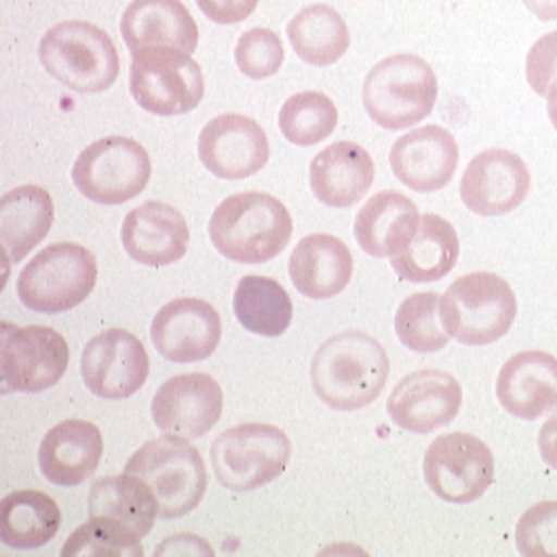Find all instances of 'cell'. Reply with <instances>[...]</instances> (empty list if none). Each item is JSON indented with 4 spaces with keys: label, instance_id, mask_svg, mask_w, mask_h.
<instances>
[{
    "label": "cell",
    "instance_id": "1",
    "mask_svg": "<svg viewBox=\"0 0 557 557\" xmlns=\"http://www.w3.org/2000/svg\"><path fill=\"white\" fill-rule=\"evenodd\" d=\"M391 363L383 345L363 332H343L314 352L311 383L317 397L341 412L374 404L388 381Z\"/></svg>",
    "mask_w": 557,
    "mask_h": 557
},
{
    "label": "cell",
    "instance_id": "2",
    "mask_svg": "<svg viewBox=\"0 0 557 557\" xmlns=\"http://www.w3.org/2000/svg\"><path fill=\"white\" fill-rule=\"evenodd\" d=\"M294 222L287 208L267 193H239L224 199L209 220L211 245L239 264H262L287 247Z\"/></svg>",
    "mask_w": 557,
    "mask_h": 557
},
{
    "label": "cell",
    "instance_id": "3",
    "mask_svg": "<svg viewBox=\"0 0 557 557\" xmlns=\"http://www.w3.org/2000/svg\"><path fill=\"white\" fill-rule=\"evenodd\" d=\"M125 473L150 487L163 520L195 511L208 490V469L201 454L188 440L175 435L144 444L125 465Z\"/></svg>",
    "mask_w": 557,
    "mask_h": 557
},
{
    "label": "cell",
    "instance_id": "4",
    "mask_svg": "<svg viewBox=\"0 0 557 557\" xmlns=\"http://www.w3.org/2000/svg\"><path fill=\"white\" fill-rule=\"evenodd\" d=\"M47 74L76 94H100L114 85L121 60L110 35L89 22H62L38 45Z\"/></svg>",
    "mask_w": 557,
    "mask_h": 557
},
{
    "label": "cell",
    "instance_id": "5",
    "mask_svg": "<svg viewBox=\"0 0 557 557\" xmlns=\"http://www.w3.org/2000/svg\"><path fill=\"white\" fill-rule=\"evenodd\" d=\"M437 102V76L414 53H397L370 70L363 83L368 116L388 132H401L426 119Z\"/></svg>",
    "mask_w": 557,
    "mask_h": 557
},
{
    "label": "cell",
    "instance_id": "6",
    "mask_svg": "<svg viewBox=\"0 0 557 557\" xmlns=\"http://www.w3.org/2000/svg\"><path fill=\"white\" fill-rule=\"evenodd\" d=\"M442 317L454 341L484 347L511 330L518 317V298L500 275L471 273L456 278L442 296Z\"/></svg>",
    "mask_w": 557,
    "mask_h": 557
},
{
    "label": "cell",
    "instance_id": "7",
    "mask_svg": "<svg viewBox=\"0 0 557 557\" xmlns=\"http://www.w3.org/2000/svg\"><path fill=\"white\" fill-rule=\"evenodd\" d=\"M96 281L98 260L87 247L53 244L26 264L17 278V296L36 313H66L89 298Z\"/></svg>",
    "mask_w": 557,
    "mask_h": 557
},
{
    "label": "cell",
    "instance_id": "8",
    "mask_svg": "<svg viewBox=\"0 0 557 557\" xmlns=\"http://www.w3.org/2000/svg\"><path fill=\"white\" fill-rule=\"evenodd\" d=\"M289 458V437L278 426L262 422L233 426L211 444L213 473L233 492H249L275 482Z\"/></svg>",
    "mask_w": 557,
    "mask_h": 557
},
{
    "label": "cell",
    "instance_id": "9",
    "mask_svg": "<svg viewBox=\"0 0 557 557\" xmlns=\"http://www.w3.org/2000/svg\"><path fill=\"white\" fill-rule=\"evenodd\" d=\"M152 165L136 139L104 138L89 144L74 161L72 182L83 197L100 206H123L150 182Z\"/></svg>",
    "mask_w": 557,
    "mask_h": 557
},
{
    "label": "cell",
    "instance_id": "10",
    "mask_svg": "<svg viewBox=\"0 0 557 557\" xmlns=\"http://www.w3.org/2000/svg\"><path fill=\"white\" fill-rule=\"evenodd\" d=\"M129 91L146 112L177 116L201 104L206 96V78L190 53L159 49L134 58Z\"/></svg>",
    "mask_w": 557,
    "mask_h": 557
},
{
    "label": "cell",
    "instance_id": "11",
    "mask_svg": "<svg viewBox=\"0 0 557 557\" xmlns=\"http://www.w3.org/2000/svg\"><path fill=\"white\" fill-rule=\"evenodd\" d=\"M2 391L40 393L60 383L70 363L69 343L45 325L0 323Z\"/></svg>",
    "mask_w": 557,
    "mask_h": 557
},
{
    "label": "cell",
    "instance_id": "12",
    "mask_svg": "<svg viewBox=\"0 0 557 557\" xmlns=\"http://www.w3.org/2000/svg\"><path fill=\"white\" fill-rule=\"evenodd\" d=\"M422 471L435 496L453 505H469L482 498L492 484L494 456L480 437L458 431L429 446Z\"/></svg>",
    "mask_w": 557,
    "mask_h": 557
},
{
    "label": "cell",
    "instance_id": "13",
    "mask_svg": "<svg viewBox=\"0 0 557 557\" xmlns=\"http://www.w3.org/2000/svg\"><path fill=\"white\" fill-rule=\"evenodd\" d=\"M148 370L150 359L146 348L127 330H106L83 348V381L102 399L121 401L132 397L146 383Z\"/></svg>",
    "mask_w": 557,
    "mask_h": 557
},
{
    "label": "cell",
    "instance_id": "14",
    "mask_svg": "<svg viewBox=\"0 0 557 557\" xmlns=\"http://www.w3.org/2000/svg\"><path fill=\"white\" fill-rule=\"evenodd\" d=\"M271 157L264 129L245 114H220L199 136V159L215 177L245 180L258 174Z\"/></svg>",
    "mask_w": 557,
    "mask_h": 557
},
{
    "label": "cell",
    "instance_id": "15",
    "mask_svg": "<svg viewBox=\"0 0 557 557\" xmlns=\"http://www.w3.org/2000/svg\"><path fill=\"white\" fill-rule=\"evenodd\" d=\"M530 184V170L516 152L490 148L467 165L460 180V199L478 215H503L522 206Z\"/></svg>",
    "mask_w": 557,
    "mask_h": 557
},
{
    "label": "cell",
    "instance_id": "16",
    "mask_svg": "<svg viewBox=\"0 0 557 557\" xmlns=\"http://www.w3.org/2000/svg\"><path fill=\"white\" fill-rule=\"evenodd\" d=\"M224 395L208 374H180L161 384L150 412L154 424L165 433L197 440L209 433L222 417Z\"/></svg>",
    "mask_w": 557,
    "mask_h": 557
},
{
    "label": "cell",
    "instance_id": "17",
    "mask_svg": "<svg viewBox=\"0 0 557 557\" xmlns=\"http://www.w3.org/2000/svg\"><path fill=\"white\" fill-rule=\"evenodd\" d=\"M462 406V388L453 374L420 370L401 379L386 401L391 420L410 433H431L450 424Z\"/></svg>",
    "mask_w": 557,
    "mask_h": 557
},
{
    "label": "cell",
    "instance_id": "18",
    "mask_svg": "<svg viewBox=\"0 0 557 557\" xmlns=\"http://www.w3.org/2000/svg\"><path fill=\"white\" fill-rule=\"evenodd\" d=\"M150 338L168 361H203L220 345L222 319L206 300L177 298L154 314Z\"/></svg>",
    "mask_w": 557,
    "mask_h": 557
},
{
    "label": "cell",
    "instance_id": "19",
    "mask_svg": "<svg viewBox=\"0 0 557 557\" xmlns=\"http://www.w3.org/2000/svg\"><path fill=\"white\" fill-rule=\"evenodd\" d=\"M388 161L404 186L417 193H435L453 182L458 168V144L448 129L426 125L397 139Z\"/></svg>",
    "mask_w": 557,
    "mask_h": 557
},
{
    "label": "cell",
    "instance_id": "20",
    "mask_svg": "<svg viewBox=\"0 0 557 557\" xmlns=\"http://www.w3.org/2000/svg\"><path fill=\"white\" fill-rule=\"evenodd\" d=\"M121 36L132 58L159 49L193 53L199 45L195 17L180 0H134L121 17Z\"/></svg>",
    "mask_w": 557,
    "mask_h": 557
},
{
    "label": "cell",
    "instance_id": "21",
    "mask_svg": "<svg viewBox=\"0 0 557 557\" xmlns=\"http://www.w3.org/2000/svg\"><path fill=\"white\" fill-rule=\"evenodd\" d=\"M121 242L125 251L139 264L168 267L184 258L190 242V228L174 206L148 201L125 215Z\"/></svg>",
    "mask_w": 557,
    "mask_h": 557
},
{
    "label": "cell",
    "instance_id": "22",
    "mask_svg": "<svg viewBox=\"0 0 557 557\" xmlns=\"http://www.w3.org/2000/svg\"><path fill=\"white\" fill-rule=\"evenodd\" d=\"M496 397L511 417L536 420L557 410V359L543 350L513 355L500 370Z\"/></svg>",
    "mask_w": 557,
    "mask_h": 557
},
{
    "label": "cell",
    "instance_id": "23",
    "mask_svg": "<svg viewBox=\"0 0 557 557\" xmlns=\"http://www.w3.org/2000/svg\"><path fill=\"white\" fill-rule=\"evenodd\" d=\"M102 454L100 429L89 420L72 418L47 431L38 448V467L55 486H78L94 475Z\"/></svg>",
    "mask_w": 557,
    "mask_h": 557
},
{
    "label": "cell",
    "instance_id": "24",
    "mask_svg": "<svg viewBox=\"0 0 557 557\" xmlns=\"http://www.w3.org/2000/svg\"><path fill=\"white\" fill-rule=\"evenodd\" d=\"M420 218L412 199L395 190H383L359 209L352 233L363 253L395 258L412 244Z\"/></svg>",
    "mask_w": 557,
    "mask_h": 557
},
{
    "label": "cell",
    "instance_id": "25",
    "mask_svg": "<svg viewBox=\"0 0 557 557\" xmlns=\"http://www.w3.org/2000/svg\"><path fill=\"white\" fill-rule=\"evenodd\" d=\"M374 161L355 141H336L323 148L311 163L313 195L325 206L350 208L363 199L374 182Z\"/></svg>",
    "mask_w": 557,
    "mask_h": 557
},
{
    "label": "cell",
    "instance_id": "26",
    "mask_svg": "<svg viewBox=\"0 0 557 557\" xmlns=\"http://www.w3.org/2000/svg\"><path fill=\"white\" fill-rule=\"evenodd\" d=\"M352 277V256L338 237L317 233L305 237L289 256V278L313 300H327L345 292Z\"/></svg>",
    "mask_w": 557,
    "mask_h": 557
},
{
    "label": "cell",
    "instance_id": "27",
    "mask_svg": "<svg viewBox=\"0 0 557 557\" xmlns=\"http://www.w3.org/2000/svg\"><path fill=\"white\" fill-rule=\"evenodd\" d=\"M51 195L40 186H20L0 199V244L11 262H22L53 226Z\"/></svg>",
    "mask_w": 557,
    "mask_h": 557
},
{
    "label": "cell",
    "instance_id": "28",
    "mask_svg": "<svg viewBox=\"0 0 557 557\" xmlns=\"http://www.w3.org/2000/svg\"><path fill=\"white\" fill-rule=\"evenodd\" d=\"M458 253L460 244L453 224L442 215L424 213L412 244L391 258V267L404 281L433 283L453 271Z\"/></svg>",
    "mask_w": 557,
    "mask_h": 557
},
{
    "label": "cell",
    "instance_id": "29",
    "mask_svg": "<svg viewBox=\"0 0 557 557\" xmlns=\"http://www.w3.org/2000/svg\"><path fill=\"white\" fill-rule=\"evenodd\" d=\"M87 509L89 518L119 523L138 534L139 539L152 530L159 518V505L150 487L125 471L123 475L94 482L87 498Z\"/></svg>",
    "mask_w": 557,
    "mask_h": 557
},
{
    "label": "cell",
    "instance_id": "30",
    "mask_svg": "<svg viewBox=\"0 0 557 557\" xmlns=\"http://www.w3.org/2000/svg\"><path fill=\"white\" fill-rule=\"evenodd\" d=\"M58 503L38 490H17L0 503V536L13 549H38L60 530Z\"/></svg>",
    "mask_w": 557,
    "mask_h": 557
},
{
    "label": "cell",
    "instance_id": "31",
    "mask_svg": "<svg viewBox=\"0 0 557 557\" xmlns=\"http://www.w3.org/2000/svg\"><path fill=\"white\" fill-rule=\"evenodd\" d=\"M287 38L302 62L319 69L336 64L350 45L347 22L330 4L305 7L287 24Z\"/></svg>",
    "mask_w": 557,
    "mask_h": 557
},
{
    "label": "cell",
    "instance_id": "32",
    "mask_svg": "<svg viewBox=\"0 0 557 557\" xmlns=\"http://www.w3.org/2000/svg\"><path fill=\"white\" fill-rule=\"evenodd\" d=\"M233 311L247 332L275 338L289 327L294 305L275 278L247 275L237 283Z\"/></svg>",
    "mask_w": 557,
    "mask_h": 557
},
{
    "label": "cell",
    "instance_id": "33",
    "mask_svg": "<svg viewBox=\"0 0 557 557\" xmlns=\"http://www.w3.org/2000/svg\"><path fill=\"white\" fill-rule=\"evenodd\" d=\"M395 332L399 343L414 352H437L453 341L442 317V296L420 292L406 298L395 314Z\"/></svg>",
    "mask_w": 557,
    "mask_h": 557
},
{
    "label": "cell",
    "instance_id": "34",
    "mask_svg": "<svg viewBox=\"0 0 557 557\" xmlns=\"http://www.w3.org/2000/svg\"><path fill=\"white\" fill-rule=\"evenodd\" d=\"M338 125V110L321 91L292 96L278 110V129L296 146H314L332 136Z\"/></svg>",
    "mask_w": 557,
    "mask_h": 557
},
{
    "label": "cell",
    "instance_id": "35",
    "mask_svg": "<svg viewBox=\"0 0 557 557\" xmlns=\"http://www.w3.org/2000/svg\"><path fill=\"white\" fill-rule=\"evenodd\" d=\"M141 554L138 534L100 518H89V522L74 530L62 549L64 557H139Z\"/></svg>",
    "mask_w": 557,
    "mask_h": 557
},
{
    "label": "cell",
    "instance_id": "36",
    "mask_svg": "<svg viewBox=\"0 0 557 557\" xmlns=\"http://www.w3.org/2000/svg\"><path fill=\"white\" fill-rule=\"evenodd\" d=\"M285 60L283 42L269 28H251L239 36L235 47L237 69L253 81L275 76Z\"/></svg>",
    "mask_w": 557,
    "mask_h": 557
},
{
    "label": "cell",
    "instance_id": "37",
    "mask_svg": "<svg viewBox=\"0 0 557 557\" xmlns=\"http://www.w3.org/2000/svg\"><path fill=\"white\" fill-rule=\"evenodd\" d=\"M516 547L525 557H557V500L536 503L523 513Z\"/></svg>",
    "mask_w": 557,
    "mask_h": 557
},
{
    "label": "cell",
    "instance_id": "38",
    "mask_svg": "<svg viewBox=\"0 0 557 557\" xmlns=\"http://www.w3.org/2000/svg\"><path fill=\"white\" fill-rule=\"evenodd\" d=\"M528 85L536 96L547 98L557 83V33L541 36L525 58Z\"/></svg>",
    "mask_w": 557,
    "mask_h": 557
},
{
    "label": "cell",
    "instance_id": "39",
    "mask_svg": "<svg viewBox=\"0 0 557 557\" xmlns=\"http://www.w3.org/2000/svg\"><path fill=\"white\" fill-rule=\"evenodd\" d=\"M197 4L208 20L228 26L247 20L256 11L258 0H197Z\"/></svg>",
    "mask_w": 557,
    "mask_h": 557
},
{
    "label": "cell",
    "instance_id": "40",
    "mask_svg": "<svg viewBox=\"0 0 557 557\" xmlns=\"http://www.w3.org/2000/svg\"><path fill=\"white\" fill-rule=\"evenodd\" d=\"M539 453L557 471V410L543 422L539 431Z\"/></svg>",
    "mask_w": 557,
    "mask_h": 557
},
{
    "label": "cell",
    "instance_id": "41",
    "mask_svg": "<svg viewBox=\"0 0 557 557\" xmlns=\"http://www.w3.org/2000/svg\"><path fill=\"white\" fill-rule=\"evenodd\" d=\"M523 4L541 22H554V20H557V0H523Z\"/></svg>",
    "mask_w": 557,
    "mask_h": 557
},
{
    "label": "cell",
    "instance_id": "42",
    "mask_svg": "<svg viewBox=\"0 0 557 557\" xmlns=\"http://www.w3.org/2000/svg\"><path fill=\"white\" fill-rule=\"evenodd\" d=\"M547 112H549L552 125L556 127L557 132V83L552 87V91H549V96H547Z\"/></svg>",
    "mask_w": 557,
    "mask_h": 557
}]
</instances>
